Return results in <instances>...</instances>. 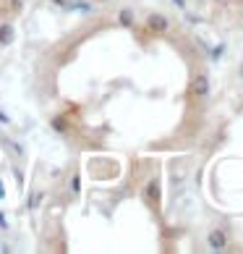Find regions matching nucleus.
Returning <instances> with one entry per match:
<instances>
[{
    "label": "nucleus",
    "mask_w": 243,
    "mask_h": 254,
    "mask_svg": "<svg viewBox=\"0 0 243 254\" xmlns=\"http://www.w3.org/2000/svg\"><path fill=\"white\" fill-rule=\"evenodd\" d=\"M146 29L152 32V34L170 32V18H167L165 13H149V16H146Z\"/></svg>",
    "instance_id": "nucleus-2"
},
{
    "label": "nucleus",
    "mask_w": 243,
    "mask_h": 254,
    "mask_svg": "<svg viewBox=\"0 0 243 254\" xmlns=\"http://www.w3.org/2000/svg\"><path fill=\"white\" fill-rule=\"evenodd\" d=\"M144 202L152 207V210H157L162 202V186H160V178H149L146 186H144Z\"/></svg>",
    "instance_id": "nucleus-1"
},
{
    "label": "nucleus",
    "mask_w": 243,
    "mask_h": 254,
    "mask_svg": "<svg viewBox=\"0 0 243 254\" xmlns=\"http://www.w3.org/2000/svg\"><path fill=\"white\" fill-rule=\"evenodd\" d=\"M71 3H81V0H71Z\"/></svg>",
    "instance_id": "nucleus-16"
},
{
    "label": "nucleus",
    "mask_w": 243,
    "mask_h": 254,
    "mask_svg": "<svg viewBox=\"0 0 243 254\" xmlns=\"http://www.w3.org/2000/svg\"><path fill=\"white\" fill-rule=\"evenodd\" d=\"M207 247L212 252H225L228 249V233L222 231V228H212L207 233Z\"/></svg>",
    "instance_id": "nucleus-4"
},
{
    "label": "nucleus",
    "mask_w": 243,
    "mask_h": 254,
    "mask_svg": "<svg viewBox=\"0 0 243 254\" xmlns=\"http://www.w3.org/2000/svg\"><path fill=\"white\" fill-rule=\"evenodd\" d=\"M21 8H24V0H8V13L11 16H16Z\"/></svg>",
    "instance_id": "nucleus-11"
},
{
    "label": "nucleus",
    "mask_w": 243,
    "mask_h": 254,
    "mask_svg": "<svg viewBox=\"0 0 243 254\" xmlns=\"http://www.w3.org/2000/svg\"><path fill=\"white\" fill-rule=\"evenodd\" d=\"M5 196V189H3V181H0V199Z\"/></svg>",
    "instance_id": "nucleus-14"
},
{
    "label": "nucleus",
    "mask_w": 243,
    "mask_h": 254,
    "mask_svg": "<svg viewBox=\"0 0 243 254\" xmlns=\"http://www.w3.org/2000/svg\"><path fill=\"white\" fill-rule=\"evenodd\" d=\"M13 40H16V29H13V24H11V21H3V24H0V45L5 48V45H11Z\"/></svg>",
    "instance_id": "nucleus-5"
},
{
    "label": "nucleus",
    "mask_w": 243,
    "mask_h": 254,
    "mask_svg": "<svg viewBox=\"0 0 243 254\" xmlns=\"http://www.w3.org/2000/svg\"><path fill=\"white\" fill-rule=\"evenodd\" d=\"M55 131H60V134H63V131H68V124H65V118L63 116H58V118H52V124H50Z\"/></svg>",
    "instance_id": "nucleus-9"
},
{
    "label": "nucleus",
    "mask_w": 243,
    "mask_h": 254,
    "mask_svg": "<svg viewBox=\"0 0 243 254\" xmlns=\"http://www.w3.org/2000/svg\"><path fill=\"white\" fill-rule=\"evenodd\" d=\"M42 199H45V191L37 189V191H32L29 196H26V207H29V210H37V207L42 204Z\"/></svg>",
    "instance_id": "nucleus-7"
},
{
    "label": "nucleus",
    "mask_w": 243,
    "mask_h": 254,
    "mask_svg": "<svg viewBox=\"0 0 243 254\" xmlns=\"http://www.w3.org/2000/svg\"><path fill=\"white\" fill-rule=\"evenodd\" d=\"M0 231H8V218H5V212H0Z\"/></svg>",
    "instance_id": "nucleus-12"
},
{
    "label": "nucleus",
    "mask_w": 243,
    "mask_h": 254,
    "mask_svg": "<svg viewBox=\"0 0 243 254\" xmlns=\"http://www.w3.org/2000/svg\"><path fill=\"white\" fill-rule=\"evenodd\" d=\"M189 92H191L194 100H207V95H209V76L207 73H196Z\"/></svg>",
    "instance_id": "nucleus-3"
},
{
    "label": "nucleus",
    "mask_w": 243,
    "mask_h": 254,
    "mask_svg": "<svg viewBox=\"0 0 243 254\" xmlns=\"http://www.w3.org/2000/svg\"><path fill=\"white\" fill-rule=\"evenodd\" d=\"M175 5H178V8H183V0H175Z\"/></svg>",
    "instance_id": "nucleus-15"
},
{
    "label": "nucleus",
    "mask_w": 243,
    "mask_h": 254,
    "mask_svg": "<svg viewBox=\"0 0 243 254\" xmlns=\"http://www.w3.org/2000/svg\"><path fill=\"white\" fill-rule=\"evenodd\" d=\"M0 124H11V118H8V116H5L3 110H0Z\"/></svg>",
    "instance_id": "nucleus-13"
},
{
    "label": "nucleus",
    "mask_w": 243,
    "mask_h": 254,
    "mask_svg": "<svg viewBox=\"0 0 243 254\" xmlns=\"http://www.w3.org/2000/svg\"><path fill=\"white\" fill-rule=\"evenodd\" d=\"M79 191H81V176L73 173V178H71V196H79Z\"/></svg>",
    "instance_id": "nucleus-8"
},
{
    "label": "nucleus",
    "mask_w": 243,
    "mask_h": 254,
    "mask_svg": "<svg viewBox=\"0 0 243 254\" xmlns=\"http://www.w3.org/2000/svg\"><path fill=\"white\" fill-rule=\"evenodd\" d=\"M5 149H13L18 157H24V147L18 144V142H13V139H5Z\"/></svg>",
    "instance_id": "nucleus-10"
},
{
    "label": "nucleus",
    "mask_w": 243,
    "mask_h": 254,
    "mask_svg": "<svg viewBox=\"0 0 243 254\" xmlns=\"http://www.w3.org/2000/svg\"><path fill=\"white\" fill-rule=\"evenodd\" d=\"M118 21H120V26H126V29H131V26L136 24V16H134V11H128V8H123V11L118 13Z\"/></svg>",
    "instance_id": "nucleus-6"
}]
</instances>
